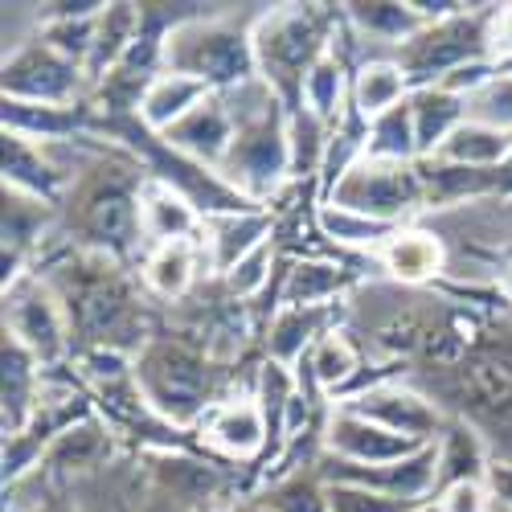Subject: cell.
I'll return each instance as SVG.
<instances>
[{
    "label": "cell",
    "instance_id": "obj_32",
    "mask_svg": "<svg viewBox=\"0 0 512 512\" xmlns=\"http://www.w3.org/2000/svg\"><path fill=\"white\" fill-rule=\"evenodd\" d=\"M300 394L295 390V377L287 365L279 361H267L259 369V394H254V402H259L263 418H267V439L271 447H283L287 443V410H291V398Z\"/></svg>",
    "mask_w": 512,
    "mask_h": 512
},
{
    "label": "cell",
    "instance_id": "obj_28",
    "mask_svg": "<svg viewBox=\"0 0 512 512\" xmlns=\"http://www.w3.org/2000/svg\"><path fill=\"white\" fill-rule=\"evenodd\" d=\"M197 275V246L193 242H173V246H156L152 259L144 267V283L160 300H181L193 287Z\"/></svg>",
    "mask_w": 512,
    "mask_h": 512
},
{
    "label": "cell",
    "instance_id": "obj_48",
    "mask_svg": "<svg viewBox=\"0 0 512 512\" xmlns=\"http://www.w3.org/2000/svg\"><path fill=\"white\" fill-rule=\"evenodd\" d=\"M50 512H62V508H50Z\"/></svg>",
    "mask_w": 512,
    "mask_h": 512
},
{
    "label": "cell",
    "instance_id": "obj_22",
    "mask_svg": "<svg viewBox=\"0 0 512 512\" xmlns=\"http://www.w3.org/2000/svg\"><path fill=\"white\" fill-rule=\"evenodd\" d=\"M406 91H410V78L402 74V66L394 58H377V62H365L357 74H353V111L373 123L386 111L402 107L406 103Z\"/></svg>",
    "mask_w": 512,
    "mask_h": 512
},
{
    "label": "cell",
    "instance_id": "obj_10",
    "mask_svg": "<svg viewBox=\"0 0 512 512\" xmlns=\"http://www.w3.org/2000/svg\"><path fill=\"white\" fill-rule=\"evenodd\" d=\"M324 447L336 459H349V463H365V467H381V463H402L410 455L422 451V443L394 435L386 426H377L361 414H353L349 406H340L328 426H324Z\"/></svg>",
    "mask_w": 512,
    "mask_h": 512
},
{
    "label": "cell",
    "instance_id": "obj_11",
    "mask_svg": "<svg viewBox=\"0 0 512 512\" xmlns=\"http://www.w3.org/2000/svg\"><path fill=\"white\" fill-rule=\"evenodd\" d=\"M353 414L386 426L394 435H406L422 447H431L435 435L443 431V414L431 398H422L414 390H402V386H373V390H361L353 402H345Z\"/></svg>",
    "mask_w": 512,
    "mask_h": 512
},
{
    "label": "cell",
    "instance_id": "obj_36",
    "mask_svg": "<svg viewBox=\"0 0 512 512\" xmlns=\"http://www.w3.org/2000/svg\"><path fill=\"white\" fill-rule=\"evenodd\" d=\"M259 504H267L271 512H328V484L316 472H295L279 480Z\"/></svg>",
    "mask_w": 512,
    "mask_h": 512
},
{
    "label": "cell",
    "instance_id": "obj_16",
    "mask_svg": "<svg viewBox=\"0 0 512 512\" xmlns=\"http://www.w3.org/2000/svg\"><path fill=\"white\" fill-rule=\"evenodd\" d=\"M209 267L218 275H230L246 254L271 242V213L267 209H246V213H226V218L209 222Z\"/></svg>",
    "mask_w": 512,
    "mask_h": 512
},
{
    "label": "cell",
    "instance_id": "obj_30",
    "mask_svg": "<svg viewBox=\"0 0 512 512\" xmlns=\"http://www.w3.org/2000/svg\"><path fill=\"white\" fill-rule=\"evenodd\" d=\"M287 144H291V177L295 181L316 177L324 168L328 144H332V127L304 107V111L287 115Z\"/></svg>",
    "mask_w": 512,
    "mask_h": 512
},
{
    "label": "cell",
    "instance_id": "obj_4",
    "mask_svg": "<svg viewBox=\"0 0 512 512\" xmlns=\"http://www.w3.org/2000/svg\"><path fill=\"white\" fill-rule=\"evenodd\" d=\"M484 58H492V21L459 13L451 21L422 25L410 41H402V46H398L394 62L422 91V87H435V78L443 82L451 70H459L467 62H484Z\"/></svg>",
    "mask_w": 512,
    "mask_h": 512
},
{
    "label": "cell",
    "instance_id": "obj_38",
    "mask_svg": "<svg viewBox=\"0 0 512 512\" xmlns=\"http://www.w3.org/2000/svg\"><path fill=\"white\" fill-rule=\"evenodd\" d=\"M156 476L164 488H173L185 500H205L213 492V484H218V472H213L209 463H189V459H160Z\"/></svg>",
    "mask_w": 512,
    "mask_h": 512
},
{
    "label": "cell",
    "instance_id": "obj_19",
    "mask_svg": "<svg viewBox=\"0 0 512 512\" xmlns=\"http://www.w3.org/2000/svg\"><path fill=\"white\" fill-rule=\"evenodd\" d=\"M410 111H414V140H418V160L435 156L451 136L455 127L467 123V99L443 91V87H422L410 95Z\"/></svg>",
    "mask_w": 512,
    "mask_h": 512
},
{
    "label": "cell",
    "instance_id": "obj_44",
    "mask_svg": "<svg viewBox=\"0 0 512 512\" xmlns=\"http://www.w3.org/2000/svg\"><path fill=\"white\" fill-rule=\"evenodd\" d=\"M410 512H443V504L439 500H426V504H414Z\"/></svg>",
    "mask_w": 512,
    "mask_h": 512
},
{
    "label": "cell",
    "instance_id": "obj_2",
    "mask_svg": "<svg viewBox=\"0 0 512 512\" xmlns=\"http://www.w3.org/2000/svg\"><path fill=\"white\" fill-rule=\"evenodd\" d=\"M164 70L193 74L209 82L213 91H234L242 82L259 78L254 62V41L226 21H185L164 37Z\"/></svg>",
    "mask_w": 512,
    "mask_h": 512
},
{
    "label": "cell",
    "instance_id": "obj_35",
    "mask_svg": "<svg viewBox=\"0 0 512 512\" xmlns=\"http://www.w3.org/2000/svg\"><path fill=\"white\" fill-rule=\"evenodd\" d=\"M353 373H357V349L340 332H328L320 345L308 353V377L316 381L320 390L345 386V381H353Z\"/></svg>",
    "mask_w": 512,
    "mask_h": 512
},
{
    "label": "cell",
    "instance_id": "obj_8",
    "mask_svg": "<svg viewBox=\"0 0 512 512\" xmlns=\"http://www.w3.org/2000/svg\"><path fill=\"white\" fill-rule=\"evenodd\" d=\"M132 168H115L111 177L95 181L87 189V201H82V234L91 238L95 250L115 254L123 259L127 250L136 246V238H144L140 230V185L132 177Z\"/></svg>",
    "mask_w": 512,
    "mask_h": 512
},
{
    "label": "cell",
    "instance_id": "obj_45",
    "mask_svg": "<svg viewBox=\"0 0 512 512\" xmlns=\"http://www.w3.org/2000/svg\"><path fill=\"white\" fill-rule=\"evenodd\" d=\"M234 512H271V508H267V504H259V500H250V504H238Z\"/></svg>",
    "mask_w": 512,
    "mask_h": 512
},
{
    "label": "cell",
    "instance_id": "obj_20",
    "mask_svg": "<svg viewBox=\"0 0 512 512\" xmlns=\"http://www.w3.org/2000/svg\"><path fill=\"white\" fill-rule=\"evenodd\" d=\"M381 263H386V271L398 283H426L443 271L447 254L431 230H398L386 246H381Z\"/></svg>",
    "mask_w": 512,
    "mask_h": 512
},
{
    "label": "cell",
    "instance_id": "obj_1",
    "mask_svg": "<svg viewBox=\"0 0 512 512\" xmlns=\"http://www.w3.org/2000/svg\"><path fill=\"white\" fill-rule=\"evenodd\" d=\"M254 62H259V78L279 95L287 115L304 111V82L312 66L328 54L324 41V21L312 9L283 5L279 13L263 17L254 29Z\"/></svg>",
    "mask_w": 512,
    "mask_h": 512
},
{
    "label": "cell",
    "instance_id": "obj_15",
    "mask_svg": "<svg viewBox=\"0 0 512 512\" xmlns=\"http://www.w3.org/2000/svg\"><path fill=\"white\" fill-rule=\"evenodd\" d=\"M205 439L218 451L234 455V459H250L271 443L267 439V418H263V410L254 398H230L222 406H213L209 418H205Z\"/></svg>",
    "mask_w": 512,
    "mask_h": 512
},
{
    "label": "cell",
    "instance_id": "obj_23",
    "mask_svg": "<svg viewBox=\"0 0 512 512\" xmlns=\"http://www.w3.org/2000/svg\"><path fill=\"white\" fill-rule=\"evenodd\" d=\"M435 156L463 168H500L512 156V132H496L488 123L467 119L463 127H455V136Z\"/></svg>",
    "mask_w": 512,
    "mask_h": 512
},
{
    "label": "cell",
    "instance_id": "obj_3",
    "mask_svg": "<svg viewBox=\"0 0 512 512\" xmlns=\"http://www.w3.org/2000/svg\"><path fill=\"white\" fill-rule=\"evenodd\" d=\"M136 386L160 418L189 426L201 414H209L213 365L201 353H193L189 345L152 340V345H144L136 357Z\"/></svg>",
    "mask_w": 512,
    "mask_h": 512
},
{
    "label": "cell",
    "instance_id": "obj_27",
    "mask_svg": "<svg viewBox=\"0 0 512 512\" xmlns=\"http://www.w3.org/2000/svg\"><path fill=\"white\" fill-rule=\"evenodd\" d=\"M107 451V431L95 422V418H82V422H70L62 435H54V443L46 447V459L41 467L50 472H82V467H95Z\"/></svg>",
    "mask_w": 512,
    "mask_h": 512
},
{
    "label": "cell",
    "instance_id": "obj_12",
    "mask_svg": "<svg viewBox=\"0 0 512 512\" xmlns=\"http://www.w3.org/2000/svg\"><path fill=\"white\" fill-rule=\"evenodd\" d=\"M234 136H238V123H234V115H230V107H226V99L218 91H213L197 111H189L177 127H168L164 132V140L173 144L177 152L201 160L205 168H213V173H218L222 160L230 156Z\"/></svg>",
    "mask_w": 512,
    "mask_h": 512
},
{
    "label": "cell",
    "instance_id": "obj_46",
    "mask_svg": "<svg viewBox=\"0 0 512 512\" xmlns=\"http://www.w3.org/2000/svg\"><path fill=\"white\" fill-rule=\"evenodd\" d=\"M500 283H504V295H508V300H512V263L504 267V275H500Z\"/></svg>",
    "mask_w": 512,
    "mask_h": 512
},
{
    "label": "cell",
    "instance_id": "obj_34",
    "mask_svg": "<svg viewBox=\"0 0 512 512\" xmlns=\"http://www.w3.org/2000/svg\"><path fill=\"white\" fill-rule=\"evenodd\" d=\"M320 230L340 242V246H386L402 226H390V222H373L365 213H353V209H340V205H324L320 209Z\"/></svg>",
    "mask_w": 512,
    "mask_h": 512
},
{
    "label": "cell",
    "instance_id": "obj_41",
    "mask_svg": "<svg viewBox=\"0 0 512 512\" xmlns=\"http://www.w3.org/2000/svg\"><path fill=\"white\" fill-rule=\"evenodd\" d=\"M439 504H443V512H492L488 484H480V480L443 488V492H439Z\"/></svg>",
    "mask_w": 512,
    "mask_h": 512
},
{
    "label": "cell",
    "instance_id": "obj_5",
    "mask_svg": "<svg viewBox=\"0 0 512 512\" xmlns=\"http://www.w3.org/2000/svg\"><path fill=\"white\" fill-rule=\"evenodd\" d=\"M222 181L234 185L246 201L259 205L291 177V144H287V107L279 103L263 119L238 127L234 148L222 160Z\"/></svg>",
    "mask_w": 512,
    "mask_h": 512
},
{
    "label": "cell",
    "instance_id": "obj_18",
    "mask_svg": "<svg viewBox=\"0 0 512 512\" xmlns=\"http://www.w3.org/2000/svg\"><path fill=\"white\" fill-rule=\"evenodd\" d=\"M37 410H41V369L29 349L5 336V439L25 435Z\"/></svg>",
    "mask_w": 512,
    "mask_h": 512
},
{
    "label": "cell",
    "instance_id": "obj_6",
    "mask_svg": "<svg viewBox=\"0 0 512 512\" xmlns=\"http://www.w3.org/2000/svg\"><path fill=\"white\" fill-rule=\"evenodd\" d=\"M328 205L365 213L373 222L402 226L414 209L426 205V189L414 164H390V160H357L340 185L328 193Z\"/></svg>",
    "mask_w": 512,
    "mask_h": 512
},
{
    "label": "cell",
    "instance_id": "obj_43",
    "mask_svg": "<svg viewBox=\"0 0 512 512\" xmlns=\"http://www.w3.org/2000/svg\"><path fill=\"white\" fill-rule=\"evenodd\" d=\"M492 58L512 62V5L504 13H496V21H492Z\"/></svg>",
    "mask_w": 512,
    "mask_h": 512
},
{
    "label": "cell",
    "instance_id": "obj_33",
    "mask_svg": "<svg viewBox=\"0 0 512 512\" xmlns=\"http://www.w3.org/2000/svg\"><path fill=\"white\" fill-rule=\"evenodd\" d=\"M349 9V21L361 37H373V41H410L426 21L410 9V5H345Z\"/></svg>",
    "mask_w": 512,
    "mask_h": 512
},
{
    "label": "cell",
    "instance_id": "obj_17",
    "mask_svg": "<svg viewBox=\"0 0 512 512\" xmlns=\"http://www.w3.org/2000/svg\"><path fill=\"white\" fill-rule=\"evenodd\" d=\"M213 95L209 82L193 78V74H177V70H160L152 78V87L140 103V119L144 127H152L156 136H164L168 127H177L189 111H197L205 99Z\"/></svg>",
    "mask_w": 512,
    "mask_h": 512
},
{
    "label": "cell",
    "instance_id": "obj_42",
    "mask_svg": "<svg viewBox=\"0 0 512 512\" xmlns=\"http://www.w3.org/2000/svg\"><path fill=\"white\" fill-rule=\"evenodd\" d=\"M484 484H488V496L496 508H512V463H492Z\"/></svg>",
    "mask_w": 512,
    "mask_h": 512
},
{
    "label": "cell",
    "instance_id": "obj_31",
    "mask_svg": "<svg viewBox=\"0 0 512 512\" xmlns=\"http://www.w3.org/2000/svg\"><path fill=\"white\" fill-rule=\"evenodd\" d=\"M340 99H345V62H340V54H324L308 82H304V107L324 119L328 127H340V119H345V107H340Z\"/></svg>",
    "mask_w": 512,
    "mask_h": 512
},
{
    "label": "cell",
    "instance_id": "obj_25",
    "mask_svg": "<svg viewBox=\"0 0 512 512\" xmlns=\"http://www.w3.org/2000/svg\"><path fill=\"white\" fill-rule=\"evenodd\" d=\"M488 455H484V443L480 435L472 431L467 422H451V431L443 435V447H439V492L451 488V484H467V480H488Z\"/></svg>",
    "mask_w": 512,
    "mask_h": 512
},
{
    "label": "cell",
    "instance_id": "obj_7",
    "mask_svg": "<svg viewBox=\"0 0 512 512\" xmlns=\"http://www.w3.org/2000/svg\"><path fill=\"white\" fill-rule=\"evenodd\" d=\"M5 328L21 349L33 353L37 365H58L70 353V316L50 283L37 275H21L5 287Z\"/></svg>",
    "mask_w": 512,
    "mask_h": 512
},
{
    "label": "cell",
    "instance_id": "obj_29",
    "mask_svg": "<svg viewBox=\"0 0 512 512\" xmlns=\"http://www.w3.org/2000/svg\"><path fill=\"white\" fill-rule=\"evenodd\" d=\"M365 160H390V164H414L418 160V140H414V111L410 99L381 119L369 123L365 140Z\"/></svg>",
    "mask_w": 512,
    "mask_h": 512
},
{
    "label": "cell",
    "instance_id": "obj_40",
    "mask_svg": "<svg viewBox=\"0 0 512 512\" xmlns=\"http://www.w3.org/2000/svg\"><path fill=\"white\" fill-rule=\"evenodd\" d=\"M271 263H275V246L267 242V246H259L254 254H246V259L230 275H222L226 291L234 295V300H250V295H259L267 287V279H271Z\"/></svg>",
    "mask_w": 512,
    "mask_h": 512
},
{
    "label": "cell",
    "instance_id": "obj_47",
    "mask_svg": "<svg viewBox=\"0 0 512 512\" xmlns=\"http://www.w3.org/2000/svg\"><path fill=\"white\" fill-rule=\"evenodd\" d=\"M492 512H512V508H496V504H492Z\"/></svg>",
    "mask_w": 512,
    "mask_h": 512
},
{
    "label": "cell",
    "instance_id": "obj_14",
    "mask_svg": "<svg viewBox=\"0 0 512 512\" xmlns=\"http://www.w3.org/2000/svg\"><path fill=\"white\" fill-rule=\"evenodd\" d=\"M140 230L148 242L156 246H173V242H193V234L201 230V218H197V205L168 189L160 181H144L140 185Z\"/></svg>",
    "mask_w": 512,
    "mask_h": 512
},
{
    "label": "cell",
    "instance_id": "obj_26",
    "mask_svg": "<svg viewBox=\"0 0 512 512\" xmlns=\"http://www.w3.org/2000/svg\"><path fill=\"white\" fill-rule=\"evenodd\" d=\"M345 283H349V271L328 259L295 263L283 283V308H324L328 300H336L345 291Z\"/></svg>",
    "mask_w": 512,
    "mask_h": 512
},
{
    "label": "cell",
    "instance_id": "obj_9",
    "mask_svg": "<svg viewBox=\"0 0 512 512\" xmlns=\"http://www.w3.org/2000/svg\"><path fill=\"white\" fill-rule=\"evenodd\" d=\"M87 66L58 54L50 41H29L5 62V99L37 107H70Z\"/></svg>",
    "mask_w": 512,
    "mask_h": 512
},
{
    "label": "cell",
    "instance_id": "obj_21",
    "mask_svg": "<svg viewBox=\"0 0 512 512\" xmlns=\"http://www.w3.org/2000/svg\"><path fill=\"white\" fill-rule=\"evenodd\" d=\"M328 304L324 308H279L275 320H271V332H267V349H271V361L279 365H295L304 353H312L320 340L328 336Z\"/></svg>",
    "mask_w": 512,
    "mask_h": 512
},
{
    "label": "cell",
    "instance_id": "obj_24",
    "mask_svg": "<svg viewBox=\"0 0 512 512\" xmlns=\"http://www.w3.org/2000/svg\"><path fill=\"white\" fill-rule=\"evenodd\" d=\"M78 127H82V115L74 107H37V103H9L5 99V132H17L25 140L70 144Z\"/></svg>",
    "mask_w": 512,
    "mask_h": 512
},
{
    "label": "cell",
    "instance_id": "obj_13",
    "mask_svg": "<svg viewBox=\"0 0 512 512\" xmlns=\"http://www.w3.org/2000/svg\"><path fill=\"white\" fill-rule=\"evenodd\" d=\"M70 185V173L50 156V144L5 132V189L29 193L37 201H58Z\"/></svg>",
    "mask_w": 512,
    "mask_h": 512
},
{
    "label": "cell",
    "instance_id": "obj_37",
    "mask_svg": "<svg viewBox=\"0 0 512 512\" xmlns=\"http://www.w3.org/2000/svg\"><path fill=\"white\" fill-rule=\"evenodd\" d=\"M467 119L488 123L496 132H512V74L496 70V78L488 87L467 99Z\"/></svg>",
    "mask_w": 512,
    "mask_h": 512
},
{
    "label": "cell",
    "instance_id": "obj_39",
    "mask_svg": "<svg viewBox=\"0 0 512 512\" xmlns=\"http://www.w3.org/2000/svg\"><path fill=\"white\" fill-rule=\"evenodd\" d=\"M410 500L357 488V484H328V512H410Z\"/></svg>",
    "mask_w": 512,
    "mask_h": 512
}]
</instances>
